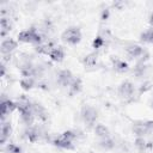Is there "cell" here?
<instances>
[{"label": "cell", "mask_w": 153, "mask_h": 153, "mask_svg": "<svg viewBox=\"0 0 153 153\" xmlns=\"http://www.w3.org/2000/svg\"><path fill=\"white\" fill-rule=\"evenodd\" d=\"M18 41L23 43H33V44H42L43 43V35L37 31L35 26H31L27 30H23L18 35Z\"/></svg>", "instance_id": "cell-1"}, {"label": "cell", "mask_w": 153, "mask_h": 153, "mask_svg": "<svg viewBox=\"0 0 153 153\" xmlns=\"http://www.w3.org/2000/svg\"><path fill=\"white\" fill-rule=\"evenodd\" d=\"M61 39L65 43H68V44H72V45L78 44L81 41V31L76 26H71V27H68L67 30H65L62 32Z\"/></svg>", "instance_id": "cell-2"}, {"label": "cell", "mask_w": 153, "mask_h": 153, "mask_svg": "<svg viewBox=\"0 0 153 153\" xmlns=\"http://www.w3.org/2000/svg\"><path fill=\"white\" fill-rule=\"evenodd\" d=\"M80 116H81V120L88 126V127H92L97 118H98V111L96 110V108L91 106V105H84L81 108V111H80Z\"/></svg>", "instance_id": "cell-3"}, {"label": "cell", "mask_w": 153, "mask_h": 153, "mask_svg": "<svg viewBox=\"0 0 153 153\" xmlns=\"http://www.w3.org/2000/svg\"><path fill=\"white\" fill-rule=\"evenodd\" d=\"M153 130V121H137L133 124V133L140 137L149 134Z\"/></svg>", "instance_id": "cell-4"}, {"label": "cell", "mask_w": 153, "mask_h": 153, "mask_svg": "<svg viewBox=\"0 0 153 153\" xmlns=\"http://www.w3.org/2000/svg\"><path fill=\"white\" fill-rule=\"evenodd\" d=\"M73 79H74V76H73V74H72V72L69 69H61L57 73V78H56L57 84L60 86H62V87H67V86L69 87V85L73 81Z\"/></svg>", "instance_id": "cell-5"}, {"label": "cell", "mask_w": 153, "mask_h": 153, "mask_svg": "<svg viewBox=\"0 0 153 153\" xmlns=\"http://www.w3.org/2000/svg\"><path fill=\"white\" fill-rule=\"evenodd\" d=\"M135 92V87H134V84L129 80H124L121 82V85L118 86V93L123 97V98H130L133 97Z\"/></svg>", "instance_id": "cell-6"}, {"label": "cell", "mask_w": 153, "mask_h": 153, "mask_svg": "<svg viewBox=\"0 0 153 153\" xmlns=\"http://www.w3.org/2000/svg\"><path fill=\"white\" fill-rule=\"evenodd\" d=\"M17 109V103L10 99H2L1 100V122L5 121L6 116L13 112Z\"/></svg>", "instance_id": "cell-7"}, {"label": "cell", "mask_w": 153, "mask_h": 153, "mask_svg": "<svg viewBox=\"0 0 153 153\" xmlns=\"http://www.w3.org/2000/svg\"><path fill=\"white\" fill-rule=\"evenodd\" d=\"M12 133V126L10 121H2L1 122V128H0V143L5 145L6 140L10 137Z\"/></svg>", "instance_id": "cell-8"}, {"label": "cell", "mask_w": 153, "mask_h": 153, "mask_svg": "<svg viewBox=\"0 0 153 153\" xmlns=\"http://www.w3.org/2000/svg\"><path fill=\"white\" fill-rule=\"evenodd\" d=\"M17 45H18V42L17 41H14L13 38H4L2 39V42H1V54L2 55H5V54H10V53H12L16 48H17Z\"/></svg>", "instance_id": "cell-9"}, {"label": "cell", "mask_w": 153, "mask_h": 153, "mask_svg": "<svg viewBox=\"0 0 153 153\" xmlns=\"http://www.w3.org/2000/svg\"><path fill=\"white\" fill-rule=\"evenodd\" d=\"M24 136L26 137V140L27 141H30V142H37L38 140H39V137H41V131L36 128V127H32V126H30V127H26V129L24 130Z\"/></svg>", "instance_id": "cell-10"}, {"label": "cell", "mask_w": 153, "mask_h": 153, "mask_svg": "<svg viewBox=\"0 0 153 153\" xmlns=\"http://www.w3.org/2000/svg\"><path fill=\"white\" fill-rule=\"evenodd\" d=\"M53 145L59 147V148H63V149H72L73 148V141L68 140L62 134L53 140Z\"/></svg>", "instance_id": "cell-11"}, {"label": "cell", "mask_w": 153, "mask_h": 153, "mask_svg": "<svg viewBox=\"0 0 153 153\" xmlns=\"http://www.w3.org/2000/svg\"><path fill=\"white\" fill-rule=\"evenodd\" d=\"M126 53L129 57H133V59H136V57H141L145 53L143 48L141 45H137V44H131V45H128L126 48Z\"/></svg>", "instance_id": "cell-12"}, {"label": "cell", "mask_w": 153, "mask_h": 153, "mask_svg": "<svg viewBox=\"0 0 153 153\" xmlns=\"http://www.w3.org/2000/svg\"><path fill=\"white\" fill-rule=\"evenodd\" d=\"M32 111H33L35 116L38 117V120H41V121H47L48 120V111L41 104L32 103Z\"/></svg>", "instance_id": "cell-13"}, {"label": "cell", "mask_w": 153, "mask_h": 153, "mask_svg": "<svg viewBox=\"0 0 153 153\" xmlns=\"http://www.w3.org/2000/svg\"><path fill=\"white\" fill-rule=\"evenodd\" d=\"M50 57L51 61L54 62H61L65 57V50L62 49V47H55L48 55Z\"/></svg>", "instance_id": "cell-14"}, {"label": "cell", "mask_w": 153, "mask_h": 153, "mask_svg": "<svg viewBox=\"0 0 153 153\" xmlns=\"http://www.w3.org/2000/svg\"><path fill=\"white\" fill-rule=\"evenodd\" d=\"M94 133L99 139H105V137H110V131L109 128L102 123H98L97 126H94Z\"/></svg>", "instance_id": "cell-15"}, {"label": "cell", "mask_w": 153, "mask_h": 153, "mask_svg": "<svg viewBox=\"0 0 153 153\" xmlns=\"http://www.w3.org/2000/svg\"><path fill=\"white\" fill-rule=\"evenodd\" d=\"M97 61H98V55L97 53H91L88 55H86L82 60V63L86 66V67H94L97 65Z\"/></svg>", "instance_id": "cell-16"}, {"label": "cell", "mask_w": 153, "mask_h": 153, "mask_svg": "<svg viewBox=\"0 0 153 153\" xmlns=\"http://www.w3.org/2000/svg\"><path fill=\"white\" fill-rule=\"evenodd\" d=\"M82 88V81L80 78H74L73 81L71 82L69 85V92L71 94H75V93H79Z\"/></svg>", "instance_id": "cell-17"}, {"label": "cell", "mask_w": 153, "mask_h": 153, "mask_svg": "<svg viewBox=\"0 0 153 153\" xmlns=\"http://www.w3.org/2000/svg\"><path fill=\"white\" fill-rule=\"evenodd\" d=\"M112 62H114V67L117 72H121V73H124L129 69V66L126 61L123 60H120V59H112Z\"/></svg>", "instance_id": "cell-18"}, {"label": "cell", "mask_w": 153, "mask_h": 153, "mask_svg": "<svg viewBox=\"0 0 153 153\" xmlns=\"http://www.w3.org/2000/svg\"><path fill=\"white\" fill-rule=\"evenodd\" d=\"M0 26H1V37L4 38L6 36L7 32H10L11 30V23H10V19L6 18V17H1V20H0Z\"/></svg>", "instance_id": "cell-19"}, {"label": "cell", "mask_w": 153, "mask_h": 153, "mask_svg": "<svg viewBox=\"0 0 153 153\" xmlns=\"http://www.w3.org/2000/svg\"><path fill=\"white\" fill-rule=\"evenodd\" d=\"M35 86V79L33 78H22L20 79V87L24 91H29Z\"/></svg>", "instance_id": "cell-20"}, {"label": "cell", "mask_w": 153, "mask_h": 153, "mask_svg": "<svg viewBox=\"0 0 153 153\" xmlns=\"http://www.w3.org/2000/svg\"><path fill=\"white\" fill-rule=\"evenodd\" d=\"M99 147H102L103 149L105 151H109V149H112L115 147V141L111 139V137H105V139H100L99 141Z\"/></svg>", "instance_id": "cell-21"}, {"label": "cell", "mask_w": 153, "mask_h": 153, "mask_svg": "<svg viewBox=\"0 0 153 153\" xmlns=\"http://www.w3.org/2000/svg\"><path fill=\"white\" fill-rule=\"evenodd\" d=\"M140 39H141V42L152 43V44H153V29H148V30L143 31V32L140 35Z\"/></svg>", "instance_id": "cell-22"}, {"label": "cell", "mask_w": 153, "mask_h": 153, "mask_svg": "<svg viewBox=\"0 0 153 153\" xmlns=\"http://www.w3.org/2000/svg\"><path fill=\"white\" fill-rule=\"evenodd\" d=\"M4 149L6 153H22V148L16 143H7Z\"/></svg>", "instance_id": "cell-23"}, {"label": "cell", "mask_w": 153, "mask_h": 153, "mask_svg": "<svg viewBox=\"0 0 153 153\" xmlns=\"http://www.w3.org/2000/svg\"><path fill=\"white\" fill-rule=\"evenodd\" d=\"M135 147L139 149V151H143L145 149V147H146V140L143 139V137H140V136H137L136 139H135Z\"/></svg>", "instance_id": "cell-24"}, {"label": "cell", "mask_w": 153, "mask_h": 153, "mask_svg": "<svg viewBox=\"0 0 153 153\" xmlns=\"http://www.w3.org/2000/svg\"><path fill=\"white\" fill-rule=\"evenodd\" d=\"M104 45V38L102 37V36H97L94 39H93V42H92V47L94 48V49H99V48H102Z\"/></svg>", "instance_id": "cell-25"}, {"label": "cell", "mask_w": 153, "mask_h": 153, "mask_svg": "<svg viewBox=\"0 0 153 153\" xmlns=\"http://www.w3.org/2000/svg\"><path fill=\"white\" fill-rule=\"evenodd\" d=\"M62 135L65 136V137H67L68 140H71V141H74L75 139H76V133L75 131H73V130H66V131H63L62 133Z\"/></svg>", "instance_id": "cell-26"}, {"label": "cell", "mask_w": 153, "mask_h": 153, "mask_svg": "<svg viewBox=\"0 0 153 153\" xmlns=\"http://www.w3.org/2000/svg\"><path fill=\"white\" fill-rule=\"evenodd\" d=\"M108 16H109V11H108V10L103 11V13H102V19H103V20H105V19L108 18Z\"/></svg>", "instance_id": "cell-27"}, {"label": "cell", "mask_w": 153, "mask_h": 153, "mask_svg": "<svg viewBox=\"0 0 153 153\" xmlns=\"http://www.w3.org/2000/svg\"><path fill=\"white\" fill-rule=\"evenodd\" d=\"M5 72H6L5 65H4V62H1V76H5Z\"/></svg>", "instance_id": "cell-28"}, {"label": "cell", "mask_w": 153, "mask_h": 153, "mask_svg": "<svg viewBox=\"0 0 153 153\" xmlns=\"http://www.w3.org/2000/svg\"><path fill=\"white\" fill-rule=\"evenodd\" d=\"M148 22H149V24L153 26V12L149 14V18H148Z\"/></svg>", "instance_id": "cell-29"}, {"label": "cell", "mask_w": 153, "mask_h": 153, "mask_svg": "<svg viewBox=\"0 0 153 153\" xmlns=\"http://www.w3.org/2000/svg\"><path fill=\"white\" fill-rule=\"evenodd\" d=\"M152 108H153V102H152Z\"/></svg>", "instance_id": "cell-30"}]
</instances>
